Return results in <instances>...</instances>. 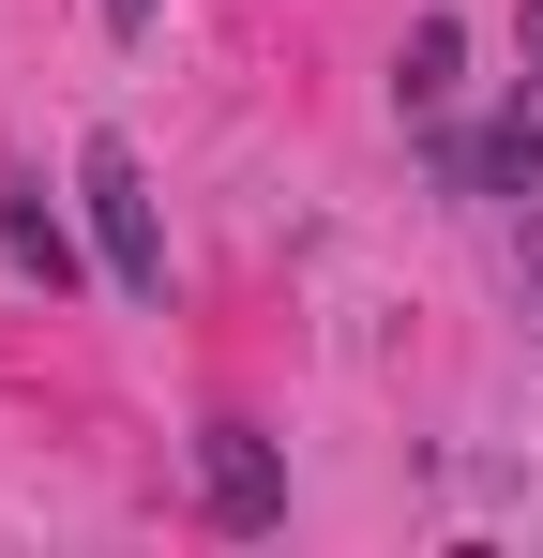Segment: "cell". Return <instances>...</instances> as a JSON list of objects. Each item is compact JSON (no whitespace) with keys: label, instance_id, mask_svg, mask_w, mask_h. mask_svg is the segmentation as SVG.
Returning a JSON list of instances; mask_svg holds the SVG:
<instances>
[{"label":"cell","instance_id":"cell-6","mask_svg":"<svg viewBox=\"0 0 543 558\" xmlns=\"http://www.w3.org/2000/svg\"><path fill=\"white\" fill-rule=\"evenodd\" d=\"M106 31H121V46H136V31H152V0H106Z\"/></svg>","mask_w":543,"mask_h":558},{"label":"cell","instance_id":"cell-7","mask_svg":"<svg viewBox=\"0 0 543 558\" xmlns=\"http://www.w3.org/2000/svg\"><path fill=\"white\" fill-rule=\"evenodd\" d=\"M529 61H543V0H529Z\"/></svg>","mask_w":543,"mask_h":558},{"label":"cell","instance_id":"cell-2","mask_svg":"<svg viewBox=\"0 0 543 558\" xmlns=\"http://www.w3.org/2000/svg\"><path fill=\"white\" fill-rule=\"evenodd\" d=\"M196 483H212V529H287V453L257 423H212L196 438Z\"/></svg>","mask_w":543,"mask_h":558},{"label":"cell","instance_id":"cell-5","mask_svg":"<svg viewBox=\"0 0 543 558\" xmlns=\"http://www.w3.org/2000/svg\"><path fill=\"white\" fill-rule=\"evenodd\" d=\"M452 61H468V31L423 15V31H408V61H393V92H408V106H452Z\"/></svg>","mask_w":543,"mask_h":558},{"label":"cell","instance_id":"cell-1","mask_svg":"<svg viewBox=\"0 0 543 558\" xmlns=\"http://www.w3.org/2000/svg\"><path fill=\"white\" fill-rule=\"evenodd\" d=\"M76 211H90V257L121 302H167V211H152V167L121 151V136H90L76 151Z\"/></svg>","mask_w":543,"mask_h":558},{"label":"cell","instance_id":"cell-4","mask_svg":"<svg viewBox=\"0 0 543 558\" xmlns=\"http://www.w3.org/2000/svg\"><path fill=\"white\" fill-rule=\"evenodd\" d=\"M452 182H543V76L498 106V136H483V151H452Z\"/></svg>","mask_w":543,"mask_h":558},{"label":"cell","instance_id":"cell-3","mask_svg":"<svg viewBox=\"0 0 543 558\" xmlns=\"http://www.w3.org/2000/svg\"><path fill=\"white\" fill-rule=\"evenodd\" d=\"M0 257L46 272V302L76 287V227H61V196H46V182H0Z\"/></svg>","mask_w":543,"mask_h":558}]
</instances>
